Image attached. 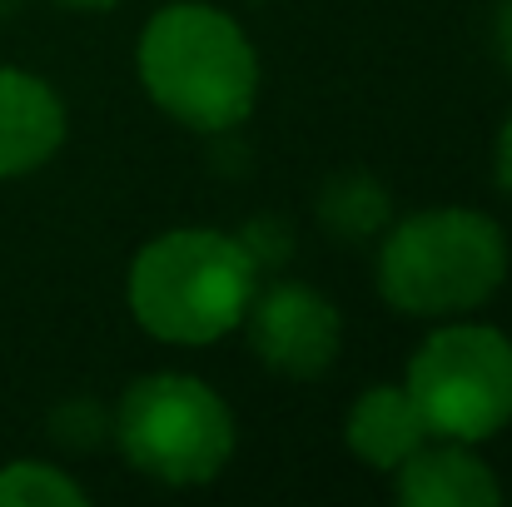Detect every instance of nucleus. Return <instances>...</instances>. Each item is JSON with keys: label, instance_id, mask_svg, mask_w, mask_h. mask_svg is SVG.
Wrapping results in <instances>:
<instances>
[{"label": "nucleus", "instance_id": "obj_1", "mask_svg": "<svg viewBox=\"0 0 512 507\" xmlns=\"http://www.w3.org/2000/svg\"><path fill=\"white\" fill-rule=\"evenodd\" d=\"M135 70L145 95L174 125L224 135L249 120L259 100V55L234 15L204 0H174L150 15Z\"/></svg>", "mask_w": 512, "mask_h": 507}, {"label": "nucleus", "instance_id": "obj_2", "mask_svg": "<svg viewBox=\"0 0 512 507\" xmlns=\"http://www.w3.org/2000/svg\"><path fill=\"white\" fill-rule=\"evenodd\" d=\"M259 294V264L239 234L224 229H165L135 259L125 299L135 324L160 343L204 348L244 324Z\"/></svg>", "mask_w": 512, "mask_h": 507}, {"label": "nucleus", "instance_id": "obj_3", "mask_svg": "<svg viewBox=\"0 0 512 507\" xmlns=\"http://www.w3.org/2000/svg\"><path fill=\"white\" fill-rule=\"evenodd\" d=\"M508 279V234L493 214L443 204L398 219L378 249V294L403 319H463Z\"/></svg>", "mask_w": 512, "mask_h": 507}, {"label": "nucleus", "instance_id": "obj_4", "mask_svg": "<svg viewBox=\"0 0 512 507\" xmlns=\"http://www.w3.org/2000/svg\"><path fill=\"white\" fill-rule=\"evenodd\" d=\"M125 463L165 488H204L234 458V413L194 373H145L115 408Z\"/></svg>", "mask_w": 512, "mask_h": 507}, {"label": "nucleus", "instance_id": "obj_5", "mask_svg": "<svg viewBox=\"0 0 512 507\" xmlns=\"http://www.w3.org/2000/svg\"><path fill=\"white\" fill-rule=\"evenodd\" d=\"M403 388L428 438L483 443L512 423V338L493 324H443L408 358Z\"/></svg>", "mask_w": 512, "mask_h": 507}, {"label": "nucleus", "instance_id": "obj_6", "mask_svg": "<svg viewBox=\"0 0 512 507\" xmlns=\"http://www.w3.org/2000/svg\"><path fill=\"white\" fill-rule=\"evenodd\" d=\"M249 348L259 363H269L284 378H319L334 368L343 343L339 309L314 284H269L244 309Z\"/></svg>", "mask_w": 512, "mask_h": 507}, {"label": "nucleus", "instance_id": "obj_7", "mask_svg": "<svg viewBox=\"0 0 512 507\" xmlns=\"http://www.w3.org/2000/svg\"><path fill=\"white\" fill-rule=\"evenodd\" d=\"M65 145V100L20 65H0V179L35 174Z\"/></svg>", "mask_w": 512, "mask_h": 507}, {"label": "nucleus", "instance_id": "obj_8", "mask_svg": "<svg viewBox=\"0 0 512 507\" xmlns=\"http://www.w3.org/2000/svg\"><path fill=\"white\" fill-rule=\"evenodd\" d=\"M398 473V503L408 507H493L503 498L493 468L473 453V443H443L418 448Z\"/></svg>", "mask_w": 512, "mask_h": 507}, {"label": "nucleus", "instance_id": "obj_9", "mask_svg": "<svg viewBox=\"0 0 512 507\" xmlns=\"http://www.w3.org/2000/svg\"><path fill=\"white\" fill-rule=\"evenodd\" d=\"M343 438H348V453L358 463L393 473L398 463H408L428 443V428H423L403 383H373L353 398V408L343 418Z\"/></svg>", "mask_w": 512, "mask_h": 507}, {"label": "nucleus", "instance_id": "obj_10", "mask_svg": "<svg viewBox=\"0 0 512 507\" xmlns=\"http://www.w3.org/2000/svg\"><path fill=\"white\" fill-rule=\"evenodd\" d=\"M90 493L55 463H5L0 468V507H85Z\"/></svg>", "mask_w": 512, "mask_h": 507}, {"label": "nucleus", "instance_id": "obj_11", "mask_svg": "<svg viewBox=\"0 0 512 507\" xmlns=\"http://www.w3.org/2000/svg\"><path fill=\"white\" fill-rule=\"evenodd\" d=\"M319 214H324V224H329L334 234L363 239V234L383 229V219H388V194H383V184L368 179V174H343V179H334V184L324 189Z\"/></svg>", "mask_w": 512, "mask_h": 507}, {"label": "nucleus", "instance_id": "obj_12", "mask_svg": "<svg viewBox=\"0 0 512 507\" xmlns=\"http://www.w3.org/2000/svg\"><path fill=\"white\" fill-rule=\"evenodd\" d=\"M493 174H498V189L512 199V110L498 130V145H493Z\"/></svg>", "mask_w": 512, "mask_h": 507}, {"label": "nucleus", "instance_id": "obj_13", "mask_svg": "<svg viewBox=\"0 0 512 507\" xmlns=\"http://www.w3.org/2000/svg\"><path fill=\"white\" fill-rule=\"evenodd\" d=\"M493 45H498V60L512 70V0L498 5V25H493Z\"/></svg>", "mask_w": 512, "mask_h": 507}, {"label": "nucleus", "instance_id": "obj_14", "mask_svg": "<svg viewBox=\"0 0 512 507\" xmlns=\"http://www.w3.org/2000/svg\"><path fill=\"white\" fill-rule=\"evenodd\" d=\"M60 5H70V10H110L120 0H60Z\"/></svg>", "mask_w": 512, "mask_h": 507}]
</instances>
